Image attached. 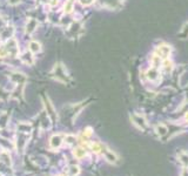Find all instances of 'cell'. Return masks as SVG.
Instances as JSON below:
<instances>
[{"instance_id": "5bb4252c", "label": "cell", "mask_w": 188, "mask_h": 176, "mask_svg": "<svg viewBox=\"0 0 188 176\" xmlns=\"http://www.w3.org/2000/svg\"><path fill=\"white\" fill-rule=\"evenodd\" d=\"M6 57H7L6 47H5V45H1L0 46V58H6Z\"/></svg>"}, {"instance_id": "9c48e42d", "label": "cell", "mask_w": 188, "mask_h": 176, "mask_svg": "<svg viewBox=\"0 0 188 176\" xmlns=\"http://www.w3.org/2000/svg\"><path fill=\"white\" fill-rule=\"evenodd\" d=\"M40 49H41V47H40V44L38 41H31L29 42V50L32 53H38V52H40Z\"/></svg>"}, {"instance_id": "e0dca14e", "label": "cell", "mask_w": 188, "mask_h": 176, "mask_svg": "<svg viewBox=\"0 0 188 176\" xmlns=\"http://www.w3.org/2000/svg\"><path fill=\"white\" fill-rule=\"evenodd\" d=\"M20 1V0H8V3L11 4V5H15V4H18Z\"/></svg>"}, {"instance_id": "30bf717a", "label": "cell", "mask_w": 188, "mask_h": 176, "mask_svg": "<svg viewBox=\"0 0 188 176\" xmlns=\"http://www.w3.org/2000/svg\"><path fill=\"white\" fill-rule=\"evenodd\" d=\"M65 142H66L67 146H73L77 142V137L73 136V135H66L65 136Z\"/></svg>"}, {"instance_id": "7a4b0ae2", "label": "cell", "mask_w": 188, "mask_h": 176, "mask_svg": "<svg viewBox=\"0 0 188 176\" xmlns=\"http://www.w3.org/2000/svg\"><path fill=\"white\" fill-rule=\"evenodd\" d=\"M64 142V138H62V135H53L49 140V145H51V148L53 149H58Z\"/></svg>"}, {"instance_id": "9a60e30c", "label": "cell", "mask_w": 188, "mask_h": 176, "mask_svg": "<svg viewBox=\"0 0 188 176\" xmlns=\"http://www.w3.org/2000/svg\"><path fill=\"white\" fill-rule=\"evenodd\" d=\"M79 1L82 4V5H85V6H87V5H91L94 0H79Z\"/></svg>"}, {"instance_id": "ac0fdd59", "label": "cell", "mask_w": 188, "mask_h": 176, "mask_svg": "<svg viewBox=\"0 0 188 176\" xmlns=\"http://www.w3.org/2000/svg\"><path fill=\"white\" fill-rule=\"evenodd\" d=\"M183 31H186V33H185V37H187V35H188V24H187V26H186V27H183Z\"/></svg>"}, {"instance_id": "ba28073f", "label": "cell", "mask_w": 188, "mask_h": 176, "mask_svg": "<svg viewBox=\"0 0 188 176\" xmlns=\"http://www.w3.org/2000/svg\"><path fill=\"white\" fill-rule=\"evenodd\" d=\"M74 3H75V0H66V3H65V7H64L65 13H71V12L73 11Z\"/></svg>"}, {"instance_id": "8fae6325", "label": "cell", "mask_w": 188, "mask_h": 176, "mask_svg": "<svg viewBox=\"0 0 188 176\" xmlns=\"http://www.w3.org/2000/svg\"><path fill=\"white\" fill-rule=\"evenodd\" d=\"M91 148H92V151H94V153H101V151H105L104 149V147H102V145H100V143H93L92 146H91Z\"/></svg>"}, {"instance_id": "5b68a950", "label": "cell", "mask_w": 188, "mask_h": 176, "mask_svg": "<svg viewBox=\"0 0 188 176\" xmlns=\"http://www.w3.org/2000/svg\"><path fill=\"white\" fill-rule=\"evenodd\" d=\"M46 109H47V113H48V115L52 117L53 120L57 117V114H55V111H54V108H53V106H52V103L49 102V100L47 99V101H46Z\"/></svg>"}, {"instance_id": "4fadbf2b", "label": "cell", "mask_w": 188, "mask_h": 176, "mask_svg": "<svg viewBox=\"0 0 188 176\" xmlns=\"http://www.w3.org/2000/svg\"><path fill=\"white\" fill-rule=\"evenodd\" d=\"M79 173H80V169H79L78 166H72V167H70V174H71L72 176H75V175H78Z\"/></svg>"}, {"instance_id": "52a82bcc", "label": "cell", "mask_w": 188, "mask_h": 176, "mask_svg": "<svg viewBox=\"0 0 188 176\" xmlns=\"http://www.w3.org/2000/svg\"><path fill=\"white\" fill-rule=\"evenodd\" d=\"M105 157H106V160H107L108 162H111V163H114V162H116V160H118L116 155H115L113 151H109V150H105Z\"/></svg>"}, {"instance_id": "d6986e66", "label": "cell", "mask_w": 188, "mask_h": 176, "mask_svg": "<svg viewBox=\"0 0 188 176\" xmlns=\"http://www.w3.org/2000/svg\"><path fill=\"white\" fill-rule=\"evenodd\" d=\"M182 176H188V171H187V170H183V174H182Z\"/></svg>"}, {"instance_id": "8992f818", "label": "cell", "mask_w": 188, "mask_h": 176, "mask_svg": "<svg viewBox=\"0 0 188 176\" xmlns=\"http://www.w3.org/2000/svg\"><path fill=\"white\" fill-rule=\"evenodd\" d=\"M37 26H38V23H37L36 20H34V19H29L28 23H27V25H26V31H27V33H33L34 31H36Z\"/></svg>"}, {"instance_id": "7c38bea8", "label": "cell", "mask_w": 188, "mask_h": 176, "mask_svg": "<svg viewBox=\"0 0 188 176\" xmlns=\"http://www.w3.org/2000/svg\"><path fill=\"white\" fill-rule=\"evenodd\" d=\"M157 130H158V134H160V135H165V134L167 133V127L163 126V125H159V126L157 127Z\"/></svg>"}, {"instance_id": "ffe728a7", "label": "cell", "mask_w": 188, "mask_h": 176, "mask_svg": "<svg viewBox=\"0 0 188 176\" xmlns=\"http://www.w3.org/2000/svg\"><path fill=\"white\" fill-rule=\"evenodd\" d=\"M186 120H187V121H188V113H187V114H186Z\"/></svg>"}, {"instance_id": "3957f363", "label": "cell", "mask_w": 188, "mask_h": 176, "mask_svg": "<svg viewBox=\"0 0 188 176\" xmlns=\"http://www.w3.org/2000/svg\"><path fill=\"white\" fill-rule=\"evenodd\" d=\"M21 61L25 63V65H33L34 62V59H33V55H32V53H28V52H25L24 54L21 55Z\"/></svg>"}, {"instance_id": "2e32d148", "label": "cell", "mask_w": 188, "mask_h": 176, "mask_svg": "<svg viewBox=\"0 0 188 176\" xmlns=\"http://www.w3.org/2000/svg\"><path fill=\"white\" fill-rule=\"evenodd\" d=\"M180 158H181V161H182L185 164H187V163H188V155H181V156H180Z\"/></svg>"}, {"instance_id": "6da1fadb", "label": "cell", "mask_w": 188, "mask_h": 176, "mask_svg": "<svg viewBox=\"0 0 188 176\" xmlns=\"http://www.w3.org/2000/svg\"><path fill=\"white\" fill-rule=\"evenodd\" d=\"M6 50H7V55H10L11 58H15L19 53V47H18V42H16L13 38H10L7 40V42L5 44Z\"/></svg>"}, {"instance_id": "277c9868", "label": "cell", "mask_w": 188, "mask_h": 176, "mask_svg": "<svg viewBox=\"0 0 188 176\" xmlns=\"http://www.w3.org/2000/svg\"><path fill=\"white\" fill-rule=\"evenodd\" d=\"M73 155L75 158H78V160H81V158H83L85 156H86V149L85 148H81V147H78L73 150Z\"/></svg>"}]
</instances>
